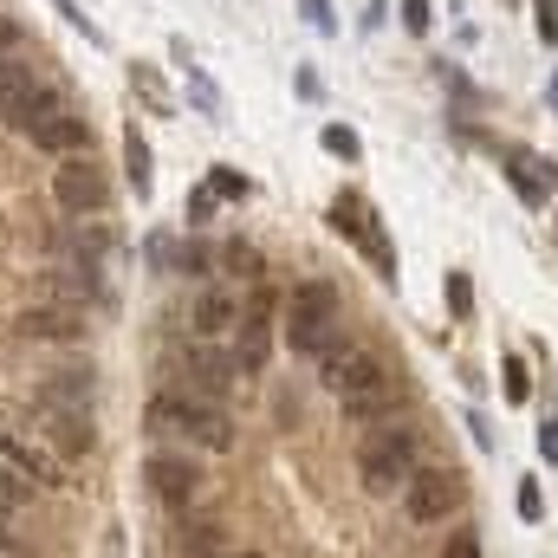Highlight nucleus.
<instances>
[{"mask_svg":"<svg viewBox=\"0 0 558 558\" xmlns=\"http://www.w3.org/2000/svg\"><path fill=\"white\" fill-rule=\"evenodd\" d=\"M149 428L156 435H182L202 454H228L234 448V416L221 403H208V397H189V390H156L149 397Z\"/></svg>","mask_w":558,"mask_h":558,"instance_id":"obj_1","label":"nucleus"},{"mask_svg":"<svg viewBox=\"0 0 558 558\" xmlns=\"http://www.w3.org/2000/svg\"><path fill=\"white\" fill-rule=\"evenodd\" d=\"M338 325H344V299L331 279H299L286 292V351L292 357H318L338 344Z\"/></svg>","mask_w":558,"mask_h":558,"instance_id":"obj_2","label":"nucleus"},{"mask_svg":"<svg viewBox=\"0 0 558 558\" xmlns=\"http://www.w3.org/2000/svg\"><path fill=\"white\" fill-rule=\"evenodd\" d=\"M416 468V428L410 422H377L357 448V481L364 494H397Z\"/></svg>","mask_w":558,"mask_h":558,"instance_id":"obj_3","label":"nucleus"},{"mask_svg":"<svg viewBox=\"0 0 558 558\" xmlns=\"http://www.w3.org/2000/svg\"><path fill=\"white\" fill-rule=\"evenodd\" d=\"M52 202H59V215H105L111 208V182L92 162V149H78L52 169Z\"/></svg>","mask_w":558,"mask_h":558,"instance_id":"obj_4","label":"nucleus"},{"mask_svg":"<svg viewBox=\"0 0 558 558\" xmlns=\"http://www.w3.org/2000/svg\"><path fill=\"white\" fill-rule=\"evenodd\" d=\"M318 384H325L331 397H364V390H384L390 371H384V357L364 351V344H331V351H318Z\"/></svg>","mask_w":558,"mask_h":558,"instance_id":"obj_5","label":"nucleus"},{"mask_svg":"<svg viewBox=\"0 0 558 558\" xmlns=\"http://www.w3.org/2000/svg\"><path fill=\"white\" fill-rule=\"evenodd\" d=\"M397 494H403V520H410V526H441V520L454 513V500H461V481H454L448 468H422L416 461Z\"/></svg>","mask_w":558,"mask_h":558,"instance_id":"obj_6","label":"nucleus"},{"mask_svg":"<svg viewBox=\"0 0 558 558\" xmlns=\"http://www.w3.org/2000/svg\"><path fill=\"white\" fill-rule=\"evenodd\" d=\"M175 371H182V390H189V397H208V403H228V390L241 384L234 351H215V338H195Z\"/></svg>","mask_w":558,"mask_h":558,"instance_id":"obj_7","label":"nucleus"},{"mask_svg":"<svg viewBox=\"0 0 558 558\" xmlns=\"http://www.w3.org/2000/svg\"><path fill=\"white\" fill-rule=\"evenodd\" d=\"M143 481H149V494H156L169 513H189L195 494H202V468H195V454H169V448H156V454L143 461Z\"/></svg>","mask_w":558,"mask_h":558,"instance_id":"obj_8","label":"nucleus"},{"mask_svg":"<svg viewBox=\"0 0 558 558\" xmlns=\"http://www.w3.org/2000/svg\"><path fill=\"white\" fill-rule=\"evenodd\" d=\"M20 338H39V344H78L85 338V305H65V299H46V305H26L13 318Z\"/></svg>","mask_w":558,"mask_h":558,"instance_id":"obj_9","label":"nucleus"},{"mask_svg":"<svg viewBox=\"0 0 558 558\" xmlns=\"http://www.w3.org/2000/svg\"><path fill=\"white\" fill-rule=\"evenodd\" d=\"M26 137H33V149H46V156H78V149H92V124H85V111L59 105V111H46Z\"/></svg>","mask_w":558,"mask_h":558,"instance_id":"obj_10","label":"nucleus"},{"mask_svg":"<svg viewBox=\"0 0 558 558\" xmlns=\"http://www.w3.org/2000/svg\"><path fill=\"white\" fill-rule=\"evenodd\" d=\"M92 390H98L92 364H59L39 384V410H92Z\"/></svg>","mask_w":558,"mask_h":558,"instance_id":"obj_11","label":"nucleus"},{"mask_svg":"<svg viewBox=\"0 0 558 558\" xmlns=\"http://www.w3.org/2000/svg\"><path fill=\"white\" fill-rule=\"evenodd\" d=\"M267 357H274V312H241V325H234V364H241V377H260Z\"/></svg>","mask_w":558,"mask_h":558,"instance_id":"obj_12","label":"nucleus"},{"mask_svg":"<svg viewBox=\"0 0 558 558\" xmlns=\"http://www.w3.org/2000/svg\"><path fill=\"white\" fill-rule=\"evenodd\" d=\"M234 325H241V299H234L228 286H208V292L189 305V331H195V338H228Z\"/></svg>","mask_w":558,"mask_h":558,"instance_id":"obj_13","label":"nucleus"},{"mask_svg":"<svg viewBox=\"0 0 558 558\" xmlns=\"http://www.w3.org/2000/svg\"><path fill=\"white\" fill-rule=\"evenodd\" d=\"M46 435L59 441V454H92V441H98L92 410H46Z\"/></svg>","mask_w":558,"mask_h":558,"instance_id":"obj_14","label":"nucleus"},{"mask_svg":"<svg viewBox=\"0 0 558 558\" xmlns=\"http://www.w3.org/2000/svg\"><path fill=\"white\" fill-rule=\"evenodd\" d=\"M371 221H377V215H371V202H364V195H351V189H344V195H331V208H325V228H331V234H344V241H364V234H371Z\"/></svg>","mask_w":558,"mask_h":558,"instance_id":"obj_15","label":"nucleus"},{"mask_svg":"<svg viewBox=\"0 0 558 558\" xmlns=\"http://www.w3.org/2000/svg\"><path fill=\"white\" fill-rule=\"evenodd\" d=\"M175 553L182 558H221V520H189L175 526Z\"/></svg>","mask_w":558,"mask_h":558,"instance_id":"obj_16","label":"nucleus"},{"mask_svg":"<svg viewBox=\"0 0 558 558\" xmlns=\"http://www.w3.org/2000/svg\"><path fill=\"white\" fill-rule=\"evenodd\" d=\"M26 92H39V72H33V59H13V52H0V118L26 98Z\"/></svg>","mask_w":558,"mask_h":558,"instance_id":"obj_17","label":"nucleus"},{"mask_svg":"<svg viewBox=\"0 0 558 558\" xmlns=\"http://www.w3.org/2000/svg\"><path fill=\"white\" fill-rule=\"evenodd\" d=\"M124 182H131L137 195L156 189V162H149V143H143L137 124H124Z\"/></svg>","mask_w":558,"mask_h":558,"instance_id":"obj_18","label":"nucleus"},{"mask_svg":"<svg viewBox=\"0 0 558 558\" xmlns=\"http://www.w3.org/2000/svg\"><path fill=\"white\" fill-rule=\"evenodd\" d=\"M357 247L371 254V267H377V279H390V286H397V247H390V234H384V221H371V234H364Z\"/></svg>","mask_w":558,"mask_h":558,"instance_id":"obj_19","label":"nucleus"},{"mask_svg":"<svg viewBox=\"0 0 558 558\" xmlns=\"http://www.w3.org/2000/svg\"><path fill=\"white\" fill-rule=\"evenodd\" d=\"M338 410H344V422H377L390 410V384L384 390H364V397H338Z\"/></svg>","mask_w":558,"mask_h":558,"instance_id":"obj_20","label":"nucleus"},{"mask_svg":"<svg viewBox=\"0 0 558 558\" xmlns=\"http://www.w3.org/2000/svg\"><path fill=\"white\" fill-rule=\"evenodd\" d=\"M7 468H13L20 481H33V474H39V481H59V474H52V461H46V454H33L26 441H7Z\"/></svg>","mask_w":558,"mask_h":558,"instance_id":"obj_21","label":"nucleus"},{"mask_svg":"<svg viewBox=\"0 0 558 558\" xmlns=\"http://www.w3.org/2000/svg\"><path fill=\"white\" fill-rule=\"evenodd\" d=\"M221 260H228V274H234V279H247V286H254V279L267 274V260H260V247H247V241H234V247H221Z\"/></svg>","mask_w":558,"mask_h":558,"instance_id":"obj_22","label":"nucleus"},{"mask_svg":"<svg viewBox=\"0 0 558 558\" xmlns=\"http://www.w3.org/2000/svg\"><path fill=\"white\" fill-rule=\"evenodd\" d=\"M169 274H195V279H208V274H215V254H208L202 241H189V247H175V254H169Z\"/></svg>","mask_w":558,"mask_h":558,"instance_id":"obj_23","label":"nucleus"},{"mask_svg":"<svg viewBox=\"0 0 558 558\" xmlns=\"http://www.w3.org/2000/svg\"><path fill=\"white\" fill-rule=\"evenodd\" d=\"M441 292H448V312H454V318L468 325V318H474V279H468L461 267H454V274L441 279Z\"/></svg>","mask_w":558,"mask_h":558,"instance_id":"obj_24","label":"nucleus"},{"mask_svg":"<svg viewBox=\"0 0 558 558\" xmlns=\"http://www.w3.org/2000/svg\"><path fill=\"white\" fill-rule=\"evenodd\" d=\"M318 143H325L331 156H344V162H357V156H364V137H357L351 124H325V131H318Z\"/></svg>","mask_w":558,"mask_h":558,"instance_id":"obj_25","label":"nucleus"},{"mask_svg":"<svg viewBox=\"0 0 558 558\" xmlns=\"http://www.w3.org/2000/svg\"><path fill=\"white\" fill-rule=\"evenodd\" d=\"M208 189H215L221 202H247V195H254V182L234 175V169H208Z\"/></svg>","mask_w":558,"mask_h":558,"instance_id":"obj_26","label":"nucleus"},{"mask_svg":"<svg viewBox=\"0 0 558 558\" xmlns=\"http://www.w3.org/2000/svg\"><path fill=\"white\" fill-rule=\"evenodd\" d=\"M20 507H26V481L13 468H0V520H13Z\"/></svg>","mask_w":558,"mask_h":558,"instance_id":"obj_27","label":"nucleus"},{"mask_svg":"<svg viewBox=\"0 0 558 558\" xmlns=\"http://www.w3.org/2000/svg\"><path fill=\"white\" fill-rule=\"evenodd\" d=\"M435 558H481V533H474V526H454L448 546H441Z\"/></svg>","mask_w":558,"mask_h":558,"instance_id":"obj_28","label":"nucleus"},{"mask_svg":"<svg viewBox=\"0 0 558 558\" xmlns=\"http://www.w3.org/2000/svg\"><path fill=\"white\" fill-rule=\"evenodd\" d=\"M500 371H507V403H526V397H533V377H526V364H520V357H507Z\"/></svg>","mask_w":558,"mask_h":558,"instance_id":"obj_29","label":"nucleus"},{"mask_svg":"<svg viewBox=\"0 0 558 558\" xmlns=\"http://www.w3.org/2000/svg\"><path fill=\"white\" fill-rule=\"evenodd\" d=\"M299 7H305V26H312V33H325V39L338 33V13H331V0H299Z\"/></svg>","mask_w":558,"mask_h":558,"instance_id":"obj_30","label":"nucleus"},{"mask_svg":"<svg viewBox=\"0 0 558 558\" xmlns=\"http://www.w3.org/2000/svg\"><path fill=\"white\" fill-rule=\"evenodd\" d=\"M533 7V26H539V39L546 46H558V0H526Z\"/></svg>","mask_w":558,"mask_h":558,"instance_id":"obj_31","label":"nucleus"},{"mask_svg":"<svg viewBox=\"0 0 558 558\" xmlns=\"http://www.w3.org/2000/svg\"><path fill=\"white\" fill-rule=\"evenodd\" d=\"M215 202H221V195H215V189L202 182V189L189 195V228H202V221H215Z\"/></svg>","mask_w":558,"mask_h":558,"instance_id":"obj_32","label":"nucleus"},{"mask_svg":"<svg viewBox=\"0 0 558 558\" xmlns=\"http://www.w3.org/2000/svg\"><path fill=\"white\" fill-rule=\"evenodd\" d=\"M546 500H539V481H520V520H539Z\"/></svg>","mask_w":558,"mask_h":558,"instance_id":"obj_33","label":"nucleus"},{"mask_svg":"<svg viewBox=\"0 0 558 558\" xmlns=\"http://www.w3.org/2000/svg\"><path fill=\"white\" fill-rule=\"evenodd\" d=\"M20 39H26V26L13 13H0V52H20Z\"/></svg>","mask_w":558,"mask_h":558,"instance_id":"obj_34","label":"nucleus"},{"mask_svg":"<svg viewBox=\"0 0 558 558\" xmlns=\"http://www.w3.org/2000/svg\"><path fill=\"white\" fill-rule=\"evenodd\" d=\"M539 454H546V461L558 468V416H546V422H539Z\"/></svg>","mask_w":558,"mask_h":558,"instance_id":"obj_35","label":"nucleus"},{"mask_svg":"<svg viewBox=\"0 0 558 558\" xmlns=\"http://www.w3.org/2000/svg\"><path fill=\"white\" fill-rule=\"evenodd\" d=\"M403 26L410 33H428V0H403Z\"/></svg>","mask_w":558,"mask_h":558,"instance_id":"obj_36","label":"nucleus"},{"mask_svg":"<svg viewBox=\"0 0 558 558\" xmlns=\"http://www.w3.org/2000/svg\"><path fill=\"white\" fill-rule=\"evenodd\" d=\"M169 254H175V241H169V234H149V260H156V274H169Z\"/></svg>","mask_w":558,"mask_h":558,"instance_id":"obj_37","label":"nucleus"},{"mask_svg":"<svg viewBox=\"0 0 558 558\" xmlns=\"http://www.w3.org/2000/svg\"><path fill=\"white\" fill-rule=\"evenodd\" d=\"M546 98H553V111H558V72H553V85H546Z\"/></svg>","mask_w":558,"mask_h":558,"instance_id":"obj_38","label":"nucleus"},{"mask_svg":"<svg viewBox=\"0 0 558 558\" xmlns=\"http://www.w3.org/2000/svg\"><path fill=\"white\" fill-rule=\"evenodd\" d=\"M221 558H267V553H221Z\"/></svg>","mask_w":558,"mask_h":558,"instance_id":"obj_39","label":"nucleus"}]
</instances>
